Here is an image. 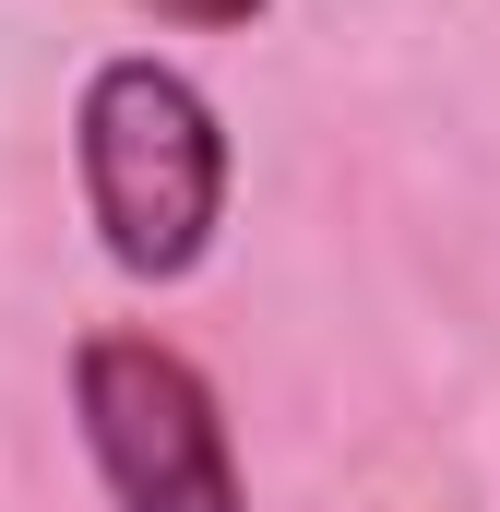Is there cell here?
<instances>
[{"instance_id":"cell-1","label":"cell","mask_w":500,"mask_h":512,"mask_svg":"<svg viewBox=\"0 0 500 512\" xmlns=\"http://www.w3.org/2000/svg\"><path fill=\"white\" fill-rule=\"evenodd\" d=\"M72 155H84V215L96 251L131 286H179L227 227V120L179 60H96L84 108H72Z\"/></svg>"},{"instance_id":"cell-2","label":"cell","mask_w":500,"mask_h":512,"mask_svg":"<svg viewBox=\"0 0 500 512\" xmlns=\"http://www.w3.org/2000/svg\"><path fill=\"white\" fill-rule=\"evenodd\" d=\"M72 417H84V453H96L120 512H250L239 453H227V405L179 346L84 334L72 346Z\"/></svg>"},{"instance_id":"cell-3","label":"cell","mask_w":500,"mask_h":512,"mask_svg":"<svg viewBox=\"0 0 500 512\" xmlns=\"http://www.w3.org/2000/svg\"><path fill=\"white\" fill-rule=\"evenodd\" d=\"M155 12H179V24H250L262 0H155Z\"/></svg>"}]
</instances>
